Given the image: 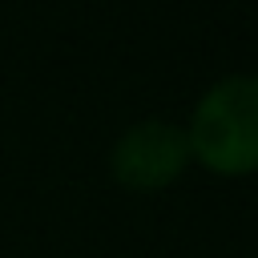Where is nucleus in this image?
Segmentation results:
<instances>
[{
  "instance_id": "1",
  "label": "nucleus",
  "mask_w": 258,
  "mask_h": 258,
  "mask_svg": "<svg viewBox=\"0 0 258 258\" xmlns=\"http://www.w3.org/2000/svg\"><path fill=\"white\" fill-rule=\"evenodd\" d=\"M189 141V161L214 177L258 173V73L218 77L181 125Z\"/></svg>"
},
{
  "instance_id": "2",
  "label": "nucleus",
  "mask_w": 258,
  "mask_h": 258,
  "mask_svg": "<svg viewBox=\"0 0 258 258\" xmlns=\"http://www.w3.org/2000/svg\"><path fill=\"white\" fill-rule=\"evenodd\" d=\"M189 169V141L185 129L161 117H145L129 125L109 149V173L129 194H157L169 189Z\"/></svg>"
}]
</instances>
